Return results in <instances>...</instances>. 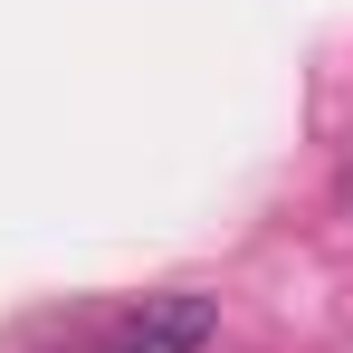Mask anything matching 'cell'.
Returning a JSON list of instances; mask_svg holds the SVG:
<instances>
[{"label": "cell", "mask_w": 353, "mask_h": 353, "mask_svg": "<svg viewBox=\"0 0 353 353\" xmlns=\"http://www.w3.org/2000/svg\"><path fill=\"white\" fill-rule=\"evenodd\" d=\"M210 334H220V305L191 296V287H172V296L124 305V325H115V344H105V353H201Z\"/></svg>", "instance_id": "cell-1"}, {"label": "cell", "mask_w": 353, "mask_h": 353, "mask_svg": "<svg viewBox=\"0 0 353 353\" xmlns=\"http://www.w3.org/2000/svg\"><path fill=\"white\" fill-rule=\"evenodd\" d=\"M344 201H353V163H344Z\"/></svg>", "instance_id": "cell-2"}]
</instances>
